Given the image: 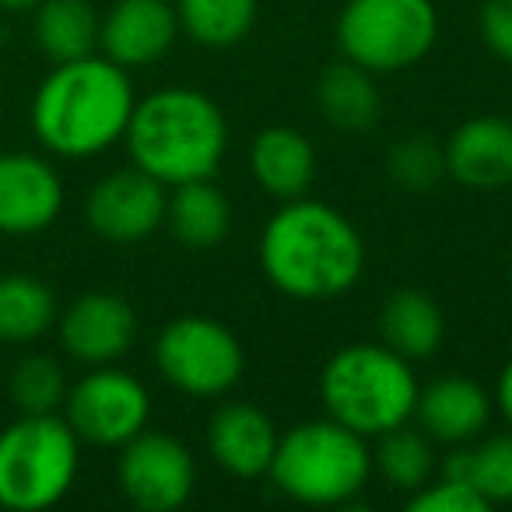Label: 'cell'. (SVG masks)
Returning a JSON list of instances; mask_svg holds the SVG:
<instances>
[{
	"instance_id": "277c9868",
	"label": "cell",
	"mask_w": 512,
	"mask_h": 512,
	"mask_svg": "<svg viewBox=\"0 0 512 512\" xmlns=\"http://www.w3.org/2000/svg\"><path fill=\"white\" fill-rule=\"evenodd\" d=\"M418 390L411 362L372 341L337 348L320 372V400L327 418L341 421L365 439L414 421Z\"/></svg>"
},
{
	"instance_id": "f1b7e54d",
	"label": "cell",
	"mask_w": 512,
	"mask_h": 512,
	"mask_svg": "<svg viewBox=\"0 0 512 512\" xmlns=\"http://www.w3.org/2000/svg\"><path fill=\"white\" fill-rule=\"evenodd\" d=\"M407 509L411 512H488L491 505L477 495L470 484L453 481V477H439V481L421 484L418 491L407 495Z\"/></svg>"
},
{
	"instance_id": "4fadbf2b",
	"label": "cell",
	"mask_w": 512,
	"mask_h": 512,
	"mask_svg": "<svg viewBox=\"0 0 512 512\" xmlns=\"http://www.w3.org/2000/svg\"><path fill=\"white\" fill-rule=\"evenodd\" d=\"M179 39L172 0H113L99 22V50L127 71H141L165 57Z\"/></svg>"
},
{
	"instance_id": "7c38bea8",
	"label": "cell",
	"mask_w": 512,
	"mask_h": 512,
	"mask_svg": "<svg viewBox=\"0 0 512 512\" xmlns=\"http://www.w3.org/2000/svg\"><path fill=\"white\" fill-rule=\"evenodd\" d=\"M60 344L81 365H113L134 348L137 316L127 299L113 292H85L57 316Z\"/></svg>"
},
{
	"instance_id": "1f68e13d",
	"label": "cell",
	"mask_w": 512,
	"mask_h": 512,
	"mask_svg": "<svg viewBox=\"0 0 512 512\" xmlns=\"http://www.w3.org/2000/svg\"><path fill=\"white\" fill-rule=\"evenodd\" d=\"M39 4H43V0H0V11H8V15H29Z\"/></svg>"
},
{
	"instance_id": "8992f818",
	"label": "cell",
	"mask_w": 512,
	"mask_h": 512,
	"mask_svg": "<svg viewBox=\"0 0 512 512\" xmlns=\"http://www.w3.org/2000/svg\"><path fill=\"white\" fill-rule=\"evenodd\" d=\"M81 439L60 414H22L0 432V509L43 512L78 481Z\"/></svg>"
},
{
	"instance_id": "d6a6232c",
	"label": "cell",
	"mask_w": 512,
	"mask_h": 512,
	"mask_svg": "<svg viewBox=\"0 0 512 512\" xmlns=\"http://www.w3.org/2000/svg\"><path fill=\"white\" fill-rule=\"evenodd\" d=\"M509 285H512V271H509Z\"/></svg>"
},
{
	"instance_id": "603a6c76",
	"label": "cell",
	"mask_w": 512,
	"mask_h": 512,
	"mask_svg": "<svg viewBox=\"0 0 512 512\" xmlns=\"http://www.w3.org/2000/svg\"><path fill=\"white\" fill-rule=\"evenodd\" d=\"M36 43L53 64L92 57L99 50V22L92 0H43L36 11Z\"/></svg>"
},
{
	"instance_id": "4316f807",
	"label": "cell",
	"mask_w": 512,
	"mask_h": 512,
	"mask_svg": "<svg viewBox=\"0 0 512 512\" xmlns=\"http://www.w3.org/2000/svg\"><path fill=\"white\" fill-rule=\"evenodd\" d=\"M8 390L22 414H57L67 397V376L57 358L29 355L15 365Z\"/></svg>"
},
{
	"instance_id": "e0dca14e",
	"label": "cell",
	"mask_w": 512,
	"mask_h": 512,
	"mask_svg": "<svg viewBox=\"0 0 512 512\" xmlns=\"http://www.w3.org/2000/svg\"><path fill=\"white\" fill-rule=\"evenodd\" d=\"M495 397L467 376H442L418 390L414 421L435 446H463L488 432Z\"/></svg>"
},
{
	"instance_id": "44dd1931",
	"label": "cell",
	"mask_w": 512,
	"mask_h": 512,
	"mask_svg": "<svg viewBox=\"0 0 512 512\" xmlns=\"http://www.w3.org/2000/svg\"><path fill=\"white\" fill-rule=\"evenodd\" d=\"M379 330H383L386 348L404 355L407 362H425L442 348L446 316H442L439 302L432 295L418 292V288H397L383 302Z\"/></svg>"
},
{
	"instance_id": "83f0119b",
	"label": "cell",
	"mask_w": 512,
	"mask_h": 512,
	"mask_svg": "<svg viewBox=\"0 0 512 512\" xmlns=\"http://www.w3.org/2000/svg\"><path fill=\"white\" fill-rule=\"evenodd\" d=\"M386 176L400 190L425 193L446 179V151L435 137L428 134H407L386 155Z\"/></svg>"
},
{
	"instance_id": "f546056e",
	"label": "cell",
	"mask_w": 512,
	"mask_h": 512,
	"mask_svg": "<svg viewBox=\"0 0 512 512\" xmlns=\"http://www.w3.org/2000/svg\"><path fill=\"white\" fill-rule=\"evenodd\" d=\"M477 32L502 64H512V0H481Z\"/></svg>"
},
{
	"instance_id": "9a60e30c",
	"label": "cell",
	"mask_w": 512,
	"mask_h": 512,
	"mask_svg": "<svg viewBox=\"0 0 512 512\" xmlns=\"http://www.w3.org/2000/svg\"><path fill=\"white\" fill-rule=\"evenodd\" d=\"M278 425L264 407L249 400H228L207 421V453L225 474L253 481L271 470L278 449Z\"/></svg>"
},
{
	"instance_id": "5b68a950",
	"label": "cell",
	"mask_w": 512,
	"mask_h": 512,
	"mask_svg": "<svg viewBox=\"0 0 512 512\" xmlns=\"http://www.w3.org/2000/svg\"><path fill=\"white\" fill-rule=\"evenodd\" d=\"M267 477L299 505H355L372 477L369 439L334 418L299 421L278 439Z\"/></svg>"
},
{
	"instance_id": "2e32d148",
	"label": "cell",
	"mask_w": 512,
	"mask_h": 512,
	"mask_svg": "<svg viewBox=\"0 0 512 512\" xmlns=\"http://www.w3.org/2000/svg\"><path fill=\"white\" fill-rule=\"evenodd\" d=\"M446 176L467 190H502L512 183V120L481 113L463 120L442 144Z\"/></svg>"
},
{
	"instance_id": "3957f363",
	"label": "cell",
	"mask_w": 512,
	"mask_h": 512,
	"mask_svg": "<svg viewBox=\"0 0 512 512\" xmlns=\"http://www.w3.org/2000/svg\"><path fill=\"white\" fill-rule=\"evenodd\" d=\"M123 144L130 162L162 186L211 179L228 151V120L207 92L165 85L137 99Z\"/></svg>"
},
{
	"instance_id": "9c48e42d",
	"label": "cell",
	"mask_w": 512,
	"mask_h": 512,
	"mask_svg": "<svg viewBox=\"0 0 512 512\" xmlns=\"http://www.w3.org/2000/svg\"><path fill=\"white\" fill-rule=\"evenodd\" d=\"M64 418L81 442L120 449L151 421V397L144 383L116 365H92V372L67 386Z\"/></svg>"
},
{
	"instance_id": "d4e9b609",
	"label": "cell",
	"mask_w": 512,
	"mask_h": 512,
	"mask_svg": "<svg viewBox=\"0 0 512 512\" xmlns=\"http://www.w3.org/2000/svg\"><path fill=\"white\" fill-rule=\"evenodd\" d=\"M179 32L204 50H232L253 32L260 0H172Z\"/></svg>"
},
{
	"instance_id": "d6986e66",
	"label": "cell",
	"mask_w": 512,
	"mask_h": 512,
	"mask_svg": "<svg viewBox=\"0 0 512 512\" xmlns=\"http://www.w3.org/2000/svg\"><path fill=\"white\" fill-rule=\"evenodd\" d=\"M316 109L341 134L372 130L383 116V95L376 88V74L341 57L316 81Z\"/></svg>"
},
{
	"instance_id": "30bf717a",
	"label": "cell",
	"mask_w": 512,
	"mask_h": 512,
	"mask_svg": "<svg viewBox=\"0 0 512 512\" xmlns=\"http://www.w3.org/2000/svg\"><path fill=\"white\" fill-rule=\"evenodd\" d=\"M116 484L134 509L176 512L197 488V460L176 435L144 428L120 446Z\"/></svg>"
},
{
	"instance_id": "7a4b0ae2",
	"label": "cell",
	"mask_w": 512,
	"mask_h": 512,
	"mask_svg": "<svg viewBox=\"0 0 512 512\" xmlns=\"http://www.w3.org/2000/svg\"><path fill=\"white\" fill-rule=\"evenodd\" d=\"M137 92L130 71L109 57L57 64L32 99V134L60 158H95L123 141Z\"/></svg>"
},
{
	"instance_id": "ffe728a7",
	"label": "cell",
	"mask_w": 512,
	"mask_h": 512,
	"mask_svg": "<svg viewBox=\"0 0 512 512\" xmlns=\"http://www.w3.org/2000/svg\"><path fill=\"white\" fill-rule=\"evenodd\" d=\"M165 225L172 239L190 249H211L232 232V200L214 179H193L169 190Z\"/></svg>"
},
{
	"instance_id": "ac0fdd59",
	"label": "cell",
	"mask_w": 512,
	"mask_h": 512,
	"mask_svg": "<svg viewBox=\"0 0 512 512\" xmlns=\"http://www.w3.org/2000/svg\"><path fill=\"white\" fill-rule=\"evenodd\" d=\"M249 176L267 197H306L316 179V148L295 127H267L249 144Z\"/></svg>"
},
{
	"instance_id": "8fae6325",
	"label": "cell",
	"mask_w": 512,
	"mask_h": 512,
	"mask_svg": "<svg viewBox=\"0 0 512 512\" xmlns=\"http://www.w3.org/2000/svg\"><path fill=\"white\" fill-rule=\"evenodd\" d=\"M165 204H169V186L130 165V169L102 176L88 190L85 218L99 239L134 246V242L151 239L165 225Z\"/></svg>"
},
{
	"instance_id": "cb8c5ba5",
	"label": "cell",
	"mask_w": 512,
	"mask_h": 512,
	"mask_svg": "<svg viewBox=\"0 0 512 512\" xmlns=\"http://www.w3.org/2000/svg\"><path fill=\"white\" fill-rule=\"evenodd\" d=\"M57 295L32 274L0 278V344H32L57 327Z\"/></svg>"
},
{
	"instance_id": "7402d4cb",
	"label": "cell",
	"mask_w": 512,
	"mask_h": 512,
	"mask_svg": "<svg viewBox=\"0 0 512 512\" xmlns=\"http://www.w3.org/2000/svg\"><path fill=\"white\" fill-rule=\"evenodd\" d=\"M439 460V477H453L477 491L488 505H512V428L481 435Z\"/></svg>"
},
{
	"instance_id": "4dcf8cb0",
	"label": "cell",
	"mask_w": 512,
	"mask_h": 512,
	"mask_svg": "<svg viewBox=\"0 0 512 512\" xmlns=\"http://www.w3.org/2000/svg\"><path fill=\"white\" fill-rule=\"evenodd\" d=\"M495 407H498V414L505 418V425L512 428V358L502 365V372H498V383H495Z\"/></svg>"
},
{
	"instance_id": "52a82bcc",
	"label": "cell",
	"mask_w": 512,
	"mask_h": 512,
	"mask_svg": "<svg viewBox=\"0 0 512 512\" xmlns=\"http://www.w3.org/2000/svg\"><path fill=\"white\" fill-rule=\"evenodd\" d=\"M344 60L379 74L418 67L439 43L435 0H344L334 22Z\"/></svg>"
},
{
	"instance_id": "5bb4252c",
	"label": "cell",
	"mask_w": 512,
	"mask_h": 512,
	"mask_svg": "<svg viewBox=\"0 0 512 512\" xmlns=\"http://www.w3.org/2000/svg\"><path fill=\"white\" fill-rule=\"evenodd\" d=\"M64 211V179L29 151L0 155V235H36Z\"/></svg>"
},
{
	"instance_id": "6da1fadb",
	"label": "cell",
	"mask_w": 512,
	"mask_h": 512,
	"mask_svg": "<svg viewBox=\"0 0 512 512\" xmlns=\"http://www.w3.org/2000/svg\"><path fill=\"white\" fill-rule=\"evenodd\" d=\"M260 271L295 302L348 295L365 271V242L355 221L323 200H281L260 232Z\"/></svg>"
},
{
	"instance_id": "ba28073f",
	"label": "cell",
	"mask_w": 512,
	"mask_h": 512,
	"mask_svg": "<svg viewBox=\"0 0 512 512\" xmlns=\"http://www.w3.org/2000/svg\"><path fill=\"white\" fill-rule=\"evenodd\" d=\"M155 365L172 390L211 400L239 386L246 351L221 320L186 313L162 327L155 341Z\"/></svg>"
},
{
	"instance_id": "484cf974",
	"label": "cell",
	"mask_w": 512,
	"mask_h": 512,
	"mask_svg": "<svg viewBox=\"0 0 512 512\" xmlns=\"http://www.w3.org/2000/svg\"><path fill=\"white\" fill-rule=\"evenodd\" d=\"M372 467L379 470V477L390 488L411 495V491H418L421 484H428L439 474V453H435V442L418 425L407 421V425L376 435Z\"/></svg>"
}]
</instances>
